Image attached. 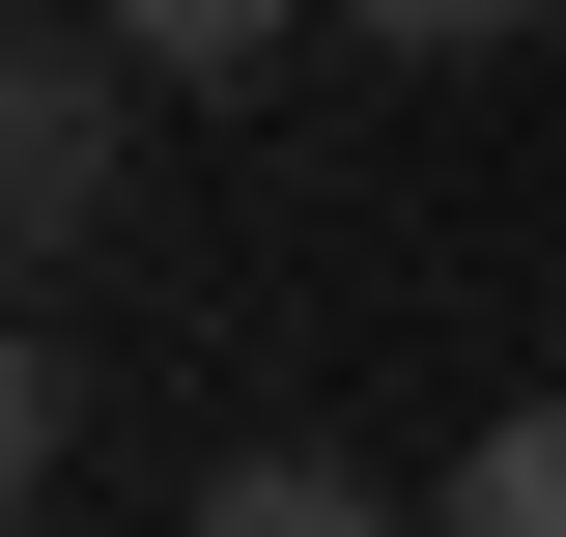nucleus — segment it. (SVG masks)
<instances>
[{
	"mask_svg": "<svg viewBox=\"0 0 566 537\" xmlns=\"http://www.w3.org/2000/svg\"><path fill=\"white\" fill-rule=\"evenodd\" d=\"M0 199H29V255L114 227V29H29L0 57Z\"/></svg>",
	"mask_w": 566,
	"mask_h": 537,
	"instance_id": "f257e3e1",
	"label": "nucleus"
},
{
	"mask_svg": "<svg viewBox=\"0 0 566 537\" xmlns=\"http://www.w3.org/2000/svg\"><path fill=\"white\" fill-rule=\"evenodd\" d=\"M199 537H424V509H397L368 453H227V481H199Z\"/></svg>",
	"mask_w": 566,
	"mask_h": 537,
	"instance_id": "f03ea898",
	"label": "nucleus"
},
{
	"mask_svg": "<svg viewBox=\"0 0 566 537\" xmlns=\"http://www.w3.org/2000/svg\"><path fill=\"white\" fill-rule=\"evenodd\" d=\"M424 537H566V397H510V424H482V453L424 481Z\"/></svg>",
	"mask_w": 566,
	"mask_h": 537,
	"instance_id": "7ed1b4c3",
	"label": "nucleus"
}]
</instances>
